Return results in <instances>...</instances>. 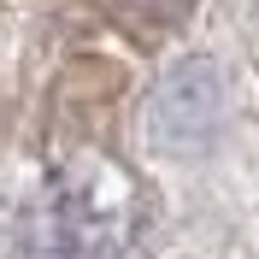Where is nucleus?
Masks as SVG:
<instances>
[{
  "instance_id": "f257e3e1",
  "label": "nucleus",
  "mask_w": 259,
  "mask_h": 259,
  "mask_svg": "<svg viewBox=\"0 0 259 259\" xmlns=\"http://www.w3.org/2000/svg\"><path fill=\"white\" fill-rule=\"evenodd\" d=\"M224 118V82L206 59H189L177 65L171 77L153 89L147 100V124H153V142L159 147H194L206 142Z\"/></svg>"
},
{
  "instance_id": "f03ea898",
  "label": "nucleus",
  "mask_w": 259,
  "mask_h": 259,
  "mask_svg": "<svg viewBox=\"0 0 259 259\" xmlns=\"http://www.w3.org/2000/svg\"><path fill=\"white\" fill-rule=\"evenodd\" d=\"M118 12V24H130L136 35H165V30H177L183 18H189L194 0H106Z\"/></svg>"
}]
</instances>
